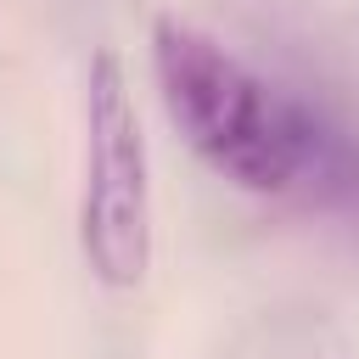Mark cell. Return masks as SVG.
<instances>
[{
    "label": "cell",
    "instance_id": "1",
    "mask_svg": "<svg viewBox=\"0 0 359 359\" xmlns=\"http://www.w3.org/2000/svg\"><path fill=\"white\" fill-rule=\"evenodd\" d=\"M151 73L185 146L230 185L280 202H359V140L314 101L236 56L219 34L174 11L157 17Z\"/></svg>",
    "mask_w": 359,
    "mask_h": 359
},
{
    "label": "cell",
    "instance_id": "2",
    "mask_svg": "<svg viewBox=\"0 0 359 359\" xmlns=\"http://www.w3.org/2000/svg\"><path fill=\"white\" fill-rule=\"evenodd\" d=\"M79 252L101 286H140L151 269V163L129 73L118 50H95L84 73V191Z\"/></svg>",
    "mask_w": 359,
    "mask_h": 359
}]
</instances>
